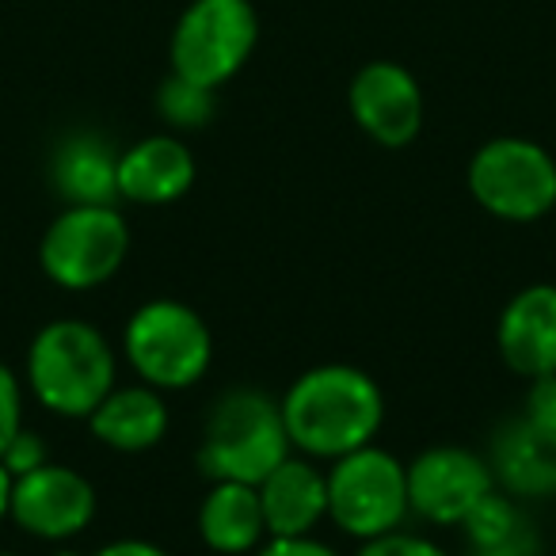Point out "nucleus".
<instances>
[{
	"label": "nucleus",
	"instance_id": "f257e3e1",
	"mask_svg": "<svg viewBox=\"0 0 556 556\" xmlns=\"http://www.w3.org/2000/svg\"><path fill=\"white\" fill-rule=\"evenodd\" d=\"M278 408H282L290 446L309 457H328V462L358 446H370L386 419L378 381L340 363L305 370L287 389Z\"/></svg>",
	"mask_w": 556,
	"mask_h": 556
},
{
	"label": "nucleus",
	"instance_id": "f03ea898",
	"mask_svg": "<svg viewBox=\"0 0 556 556\" xmlns=\"http://www.w3.org/2000/svg\"><path fill=\"white\" fill-rule=\"evenodd\" d=\"M115 351L85 320H50L27 351L35 401L65 419H88L115 389Z\"/></svg>",
	"mask_w": 556,
	"mask_h": 556
},
{
	"label": "nucleus",
	"instance_id": "7ed1b4c3",
	"mask_svg": "<svg viewBox=\"0 0 556 556\" xmlns=\"http://www.w3.org/2000/svg\"><path fill=\"white\" fill-rule=\"evenodd\" d=\"M290 450L282 408L260 389H229L206 419L199 469L210 480L260 484L275 465L287 462Z\"/></svg>",
	"mask_w": 556,
	"mask_h": 556
},
{
	"label": "nucleus",
	"instance_id": "20e7f679",
	"mask_svg": "<svg viewBox=\"0 0 556 556\" xmlns=\"http://www.w3.org/2000/svg\"><path fill=\"white\" fill-rule=\"evenodd\" d=\"M126 363L153 389H187L202 381L214 358V336L206 320L184 302L156 298L134 309L123 332Z\"/></svg>",
	"mask_w": 556,
	"mask_h": 556
},
{
	"label": "nucleus",
	"instance_id": "39448f33",
	"mask_svg": "<svg viewBox=\"0 0 556 556\" xmlns=\"http://www.w3.org/2000/svg\"><path fill=\"white\" fill-rule=\"evenodd\" d=\"M260 16L252 0H191L172 31V73L194 85L222 88L252 58Z\"/></svg>",
	"mask_w": 556,
	"mask_h": 556
},
{
	"label": "nucleus",
	"instance_id": "423d86ee",
	"mask_svg": "<svg viewBox=\"0 0 556 556\" xmlns=\"http://www.w3.org/2000/svg\"><path fill=\"white\" fill-rule=\"evenodd\" d=\"M130 252V229L115 206H65L39 244L42 275L62 290H96L118 275Z\"/></svg>",
	"mask_w": 556,
	"mask_h": 556
},
{
	"label": "nucleus",
	"instance_id": "0eeeda50",
	"mask_svg": "<svg viewBox=\"0 0 556 556\" xmlns=\"http://www.w3.org/2000/svg\"><path fill=\"white\" fill-rule=\"evenodd\" d=\"M408 465L389 450L358 446L336 457L328 472V518L351 538L370 541L393 533L408 515Z\"/></svg>",
	"mask_w": 556,
	"mask_h": 556
},
{
	"label": "nucleus",
	"instance_id": "6e6552de",
	"mask_svg": "<svg viewBox=\"0 0 556 556\" xmlns=\"http://www.w3.org/2000/svg\"><path fill=\"white\" fill-rule=\"evenodd\" d=\"M469 191L492 217L538 222L556 206V161L530 138H492L472 153Z\"/></svg>",
	"mask_w": 556,
	"mask_h": 556
},
{
	"label": "nucleus",
	"instance_id": "1a4fd4ad",
	"mask_svg": "<svg viewBox=\"0 0 556 556\" xmlns=\"http://www.w3.org/2000/svg\"><path fill=\"white\" fill-rule=\"evenodd\" d=\"M492 465L462 446H431L408 465V507L439 526L465 522L492 492Z\"/></svg>",
	"mask_w": 556,
	"mask_h": 556
},
{
	"label": "nucleus",
	"instance_id": "9d476101",
	"mask_svg": "<svg viewBox=\"0 0 556 556\" xmlns=\"http://www.w3.org/2000/svg\"><path fill=\"white\" fill-rule=\"evenodd\" d=\"M96 518V488L70 465H39L12 484V522L42 541H65Z\"/></svg>",
	"mask_w": 556,
	"mask_h": 556
},
{
	"label": "nucleus",
	"instance_id": "9b49d317",
	"mask_svg": "<svg viewBox=\"0 0 556 556\" xmlns=\"http://www.w3.org/2000/svg\"><path fill=\"white\" fill-rule=\"evenodd\" d=\"M351 115L358 130L386 149H404L424 130V92L396 62H370L351 80Z\"/></svg>",
	"mask_w": 556,
	"mask_h": 556
},
{
	"label": "nucleus",
	"instance_id": "f8f14e48",
	"mask_svg": "<svg viewBox=\"0 0 556 556\" xmlns=\"http://www.w3.org/2000/svg\"><path fill=\"white\" fill-rule=\"evenodd\" d=\"M503 363L522 378L556 374V287L533 282L518 290L495 325Z\"/></svg>",
	"mask_w": 556,
	"mask_h": 556
},
{
	"label": "nucleus",
	"instance_id": "ddd939ff",
	"mask_svg": "<svg viewBox=\"0 0 556 556\" xmlns=\"http://www.w3.org/2000/svg\"><path fill=\"white\" fill-rule=\"evenodd\" d=\"M194 184V153L172 134L134 141L118 153V199L138 206H168L179 202Z\"/></svg>",
	"mask_w": 556,
	"mask_h": 556
},
{
	"label": "nucleus",
	"instance_id": "4468645a",
	"mask_svg": "<svg viewBox=\"0 0 556 556\" xmlns=\"http://www.w3.org/2000/svg\"><path fill=\"white\" fill-rule=\"evenodd\" d=\"M260 503L270 538H309L328 515V472L302 457H287L260 480Z\"/></svg>",
	"mask_w": 556,
	"mask_h": 556
},
{
	"label": "nucleus",
	"instance_id": "2eb2a0df",
	"mask_svg": "<svg viewBox=\"0 0 556 556\" xmlns=\"http://www.w3.org/2000/svg\"><path fill=\"white\" fill-rule=\"evenodd\" d=\"M88 427L103 446L118 450V454H141L168 434V404H164L161 389L146 386V381L123 389L115 386L100 401V408L88 416Z\"/></svg>",
	"mask_w": 556,
	"mask_h": 556
},
{
	"label": "nucleus",
	"instance_id": "dca6fc26",
	"mask_svg": "<svg viewBox=\"0 0 556 556\" xmlns=\"http://www.w3.org/2000/svg\"><path fill=\"white\" fill-rule=\"evenodd\" d=\"M50 179L70 206H115L118 153L100 134H70L50 156Z\"/></svg>",
	"mask_w": 556,
	"mask_h": 556
},
{
	"label": "nucleus",
	"instance_id": "f3484780",
	"mask_svg": "<svg viewBox=\"0 0 556 556\" xmlns=\"http://www.w3.org/2000/svg\"><path fill=\"white\" fill-rule=\"evenodd\" d=\"M199 533L214 553L225 556L260 548V541L267 538L260 488L237 484V480H214V488L199 507Z\"/></svg>",
	"mask_w": 556,
	"mask_h": 556
},
{
	"label": "nucleus",
	"instance_id": "a211bd4d",
	"mask_svg": "<svg viewBox=\"0 0 556 556\" xmlns=\"http://www.w3.org/2000/svg\"><path fill=\"white\" fill-rule=\"evenodd\" d=\"M492 472L518 495L556 492V431H541L526 419L510 424L495 442Z\"/></svg>",
	"mask_w": 556,
	"mask_h": 556
},
{
	"label": "nucleus",
	"instance_id": "6ab92c4d",
	"mask_svg": "<svg viewBox=\"0 0 556 556\" xmlns=\"http://www.w3.org/2000/svg\"><path fill=\"white\" fill-rule=\"evenodd\" d=\"M462 526H465V533H469L472 556L492 553V548L507 545V541H515L518 533L530 530V522L522 518L518 503L507 500V495H495V492H488L484 500L465 515Z\"/></svg>",
	"mask_w": 556,
	"mask_h": 556
},
{
	"label": "nucleus",
	"instance_id": "aec40b11",
	"mask_svg": "<svg viewBox=\"0 0 556 556\" xmlns=\"http://www.w3.org/2000/svg\"><path fill=\"white\" fill-rule=\"evenodd\" d=\"M156 111L164 115V123L176 130H199L214 115V88L194 85V80L172 73L156 92Z\"/></svg>",
	"mask_w": 556,
	"mask_h": 556
},
{
	"label": "nucleus",
	"instance_id": "412c9836",
	"mask_svg": "<svg viewBox=\"0 0 556 556\" xmlns=\"http://www.w3.org/2000/svg\"><path fill=\"white\" fill-rule=\"evenodd\" d=\"M20 431H24V393H20L16 374L0 363V454Z\"/></svg>",
	"mask_w": 556,
	"mask_h": 556
},
{
	"label": "nucleus",
	"instance_id": "4be33fe9",
	"mask_svg": "<svg viewBox=\"0 0 556 556\" xmlns=\"http://www.w3.org/2000/svg\"><path fill=\"white\" fill-rule=\"evenodd\" d=\"M358 556H446L434 541L416 538V533H381V538H370Z\"/></svg>",
	"mask_w": 556,
	"mask_h": 556
},
{
	"label": "nucleus",
	"instance_id": "5701e85b",
	"mask_svg": "<svg viewBox=\"0 0 556 556\" xmlns=\"http://www.w3.org/2000/svg\"><path fill=\"white\" fill-rule=\"evenodd\" d=\"M0 462H4V469L12 472V477H24V472H35L39 465H47V446H42V439L35 431H20L16 439L9 442V450L0 454Z\"/></svg>",
	"mask_w": 556,
	"mask_h": 556
},
{
	"label": "nucleus",
	"instance_id": "b1692460",
	"mask_svg": "<svg viewBox=\"0 0 556 556\" xmlns=\"http://www.w3.org/2000/svg\"><path fill=\"white\" fill-rule=\"evenodd\" d=\"M526 424L541 427V431H556V374L533 378L530 393H526Z\"/></svg>",
	"mask_w": 556,
	"mask_h": 556
},
{
	"label": "nucleus",
	"instance_id": "393cba45",
	"mask_svg": "<svg viewBox=\"0 0 556 556\" xmlns=\"http://www.w3.org/2000/svg\"><path fill=\"white\" fill-rule=\"evenodd\" d=\"M255 556H340V553L313 538H270L263 548H255Z\"/></svg>",
	"mask_w": 556,
	"mask_h": 556
},
{
	"label": "nucleus",
	"instance_id": "a878e982",
	"mask_svg": "<svg viewBox=\"0 0 556 556\" xmlns=\"http://www.w3.org/2000/svg\"><path fill=\"white\" fill-rule=\"evenodd\" d=\"M92 556H168V553L156 548L153 541L126 538V541H111V545H103L100 553H92Z\"/></svg>",
	"mask_w": 556,
	"mask_h": 556
},
{
	"label": "nucleus",
	"instance_id": "bb28decb",
	"mask_svg": "<svg viewBox=\"0 0 556 556\" xmlns=\"http://www.w3.org/2000/svg\"><path fill=\"white\" fill-rule=\"evenodd\" d=\"M477 556H538V533L526 530V533H518L515 541H507V545L492 548V553H477Z\"/></svg>",
	"mask_w": 556,
	"mask_h": 556
},
{
	"label": "nucleus",
	"instance_id": "cd10ccee",
	"mask_svg": "<svg viewBox=\"0 0 556 556\" xmlns=\"http://www.w3.org/2000/svg\"><path fill=\"white\" fill-rule=\"evenodd\" d=\"M12 484H16V477H12V472L4 469V462H0V522L12 518Z\"/></svg>",
	"mask_w": 556,
	"mask_h": 556
},
{
	"label": "nucleus",
	"instance_id": "c85d7f7f",
	"mask_svg": "<svg viewBox=\"0 0 556 556\" xmlns=\"http://www.w3.org/2000/svg\"><path fill=\"white\" fill-rule=\"evenodd\" d=\"M54 556H80V553H73V548H65V553H54Z\"/></svg>",
	"mask_w": 556,
	"mask_h": 556
},
{
	"label": "nucleus",
	"instance_id": "c756f323",
	"mask_svg": "<svg viewBox=\"0 0 556 556\" xmlns=\"http://www.w3.org/2000/svg\"><path fill=\"white\" fill-rule=\"evenodd\" d=\"M0 556H16V553H0Z\"/></svg>",
	"mask_w": 556,
	"mask_h": 556
}]
</instances>
